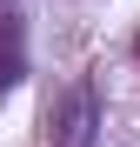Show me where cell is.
I'll return each mask as SVG.
<instances>
[{
	"instance_id": "obj_1",
	"label": "cell",
	"mask_w": 140,
	"mask_h": 147,
	"mask_svg": "<svg viewBox=\"0 0 140 147\" xmlns=\"http://www.w3.org/2000/svg\"><path fill=\"white\" fill-rule=\"evenodd\" d=\"M20 80V27H13V13H0V87Z\"/></svg>"
}]
</instances>
